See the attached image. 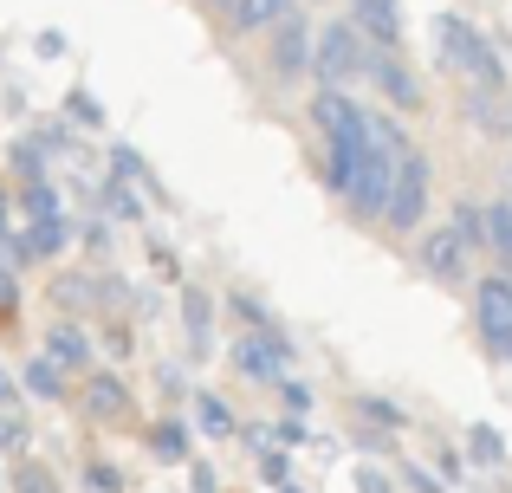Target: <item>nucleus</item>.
Here are the masks:
<instances>
[{
	"mask_svg": "<svg viewBox=\"0 0 512 493\" xmlns=\"http://www.w3.org/2000/svg\"><path fill=\"white\" fill-rule=\"evenodd\" d=\"M350 26H357L376 52H396V39H402V0H350Z\"/></svg>",
	"mask_w": 512,
	"mask_h": 493,
	"instance_id": "6",
	"label": "nucleus"
},
{
	"mask_svg": "<svg viewBox=\"0 0 512 493\" xmlns=\"http://www.w3.org/2000/svg\"><path fill=\"white\" fill-rule=\"evenodd\" d=\"M363 78H376V91H383L389 104H402V111L422 104V85H415V72L396 59V52H370V72H363Z\"/></svg>",
	"mask_w": 512,
	"mask_h": 493,
	"instance_id": "8",
	"label": "nucleus"
},
{
	"mask_svg": "<svg viewBox=\"0 0 512 493\" xmlns=\"http://www.w3.org/2000/svg\"><path fill=\"white\" fill-rule=\"evenodd\" d=\"M422 266H428L435 279H448V286H454V279L467 273V247L454 241L448 228H441V234H428V241H422Z\"/></svg>",
	"mask_w": 512,
	"mask_h": 493,
	"instance_id": "10",
	"label": "nucleus"
},
{
	"mask_svg": "<svg viewBox=\"0 0 512 493\" xmlns=\"http://www.w3.org/2000/svg\"><path fill=\"white\" fill-rule=\"evenodd\" d=\"M312 72H318V85H325V91H344L350 78L370 72V39H363L350 20L318 26V33H312Z\"/></svg>",
	"mask_w": 512,
	"mask_h": 493,
	"instance_id": "2",
	"label": "nucleus"
},
{
	"mask_svg": "<svg viewBox=\"0 0 512 493\" xmlns=\"http://www.w3.org/2000/svg\"><path fill=\"white\" fill-rule=\"evenodd\" d=\"M428 189H435V176H428V156L402 150V156H396V176H389V195H383V215H376V221H389L396 234L422 228V215H428Z\"/></svg>",
	"mask_w": 512,
	"mask_h": 493,
	"instance_id": "3",
	"label": "nucleus"
},
{
	"mask_svg": "<svg viewBox=\"0 0 512 493\" xmlns=\"http://www.w3.org/2000/svg\"><path fill=\"white\" fill-rule=\"evenodd\" d=\"M234 364L247 370L253 383H286L292 351H286V338H279V331L266 325V331H253V338H240V344H234Z\"/></svg>",
	"mask_w": 512,
	"mask_h": 493,
	"instance_id": "5",
	"label": "nucleus"
},
{
	"mask_svg": "<svg viewBox=\"0 0 512 493\" xmlns=\"http://www.w3.org/2000/svg\"><path fill=\"white\" fill-rule=\"evenodd\" d=\"M20 493H52V474H39V468H26V474H20Z\"/></svg>",
	"mask_w": 512,
	"mask_h": 493,
	"instance_id": "21",
	"label": "nucleus"
},
{
	"mask_svg": "<svg viewBox=\"0 0 512 493\" xmlns=\"http://www.w3.org/2000/svg\"><path fill=\"white\" fill-rule=\"evenodd\" d=\"M0 234H7V195H0Z\"/></svg>",
	"mask_w": 512,
	"mask_h": 493,
	"instance_id": "26",
	"label": "nucleus"
},
{
	"mask_svg": "<svg viewBox=\"0 0 512 493\" xmlns=\"http://www.w3.org/2000/svg\"><path fill=\"white\" fill-rule=\"evenodd\" d=\"M182 318H188V351H208V292H195V286H188Z\"/></svg>",
	"mask_w": 512,
	"mask_h": 493,
	"instance_id": "15",
	"label": "nucleus"
},
{
	"mask_svg": "<svg viewBox=\"0 0 512 493\" xmlns=\"http://www.w3.org/2000/svg\"><path fill=\"white\" fill-rule=\"evenodd\" d=\"M454 241H461V247H487V208H474V202H461V208H454Z\"/></svg>",
	"mask_w": 512,
	"mask_h": 493,
	"instance_id": "14",
	"label": "nucleus"
},
{
	"mask_svg": "<svg viewBox=\"0 0 512 493\" xmlns=\"http://www.w3.org/2000/svg\"><path fill=\"white\" fill-rule=\"evenodd\" d=\"M150 448H156V455H163V461H182V455H188V435H182V422H156Z\"/></svg>",
	"mask_w": 512,
	"mask_h": 493,
	"instance_id": "17",
	"label": "nucleus"
},
{
	"mask_svg": "<svg viewBox=\"0 0 512 493\" xmlns=\"http://www.w3.org/2000/svg\"><path fill=\"white\" fill-rule=\"evenodd\" d=\"M435 52H441V65H454L461 78H474L480 91H506L500 52H493L487 39H480L474 26L461 20V13H435Z\"/></svg>",
	"mask_w": 512,
	"mask_h": 493,
	"instance_id": "1",
	"label": "nucleus"
},
{
	"mask_svg": "<svg viewBox=\"0 0 512 493\" xmlns=\"http://www.w3.org/2000/svg\"><path fill=\"white\" fill-rule=\"evenodd\" d=\"M273 72L279 78H299L312 72V26H305V13H286L273 33Z\"/></svg>",
	"mask_w": 512,
	"mask_h": 493,
	"instance_id": "7",
	"label": "nucleus"
},
{
	"mask_svg": "<svg viewBox=\"0 0 512 493\" xmlns=\"http://www.w3.org/2000/svg\"><path fill=\"white\" fill-rule=\"evenodd\" d=\"M7 305H13V279L0 273V312H7Z\"/></svg>",
	"mask_w": 512,
	"mask_h": 493,
	"instance_id": "24",
	"label": "nucleus"
},
{
	"mask_svg": "<svg viewBox=\"0 0 512 493\" xmlns=\"http://www.w3.org/2000/svg\"><path fill=\"white\" fill-rule=\"evenodd\" d=\"M46 351H52V364H85V357H91V344H85V331H72V325H52Z\"/></svg>",
	"mask_w": 512,
	"mask_h": 493,
	"instance_id": "13",
	"label": "nucleus"
},
{
	"mask_svg": "<svg viewBox=\"0 0 512 493\" xmlns=\"http://www.w3.org/2000/svg\"><path fill=\"white\" fill-rule=\"evenodd\" d=\"M286 13H292V0H227L234 33H266V26H279Z\"/></svg>",
	"mask_w": 512,
	"mask_h": 493,
	"instance_id": "11",
	"label": "nucleus"
},
{
	"mask_svg": "<svg viewBox=\"0 0 512 493\" xmlns=\"http://www.w3.org/2000/svg\"><path fill=\"white\" fill-rule=\"evenodd\" d=\"M0 403H13V383L7 377H0Z\"/></svg>",
	"mask_w": 512,
	"mask_h": 493,
	"instance_id": "25",
	"label": "nucleus"
},
{
	"mask_svg": "<svg viewBox=\"0 0 512 493\" xmlns=\"http://www.w3.org/2000/svg\"><path fill=\"white\" fill-rule=\"evenodd\" d=\"M26 390L33 396H59L65 390V377H59V364H52V357H39L33 370H26Z\"/></svg>",
	"mask_w": 512,
	"mask_h": 493,
	"instance_id": "18",
	"label": "nucleus"
},
{
	"mask_svg": "<svg viewBox=\"0 0 512 493\" xmlns=\"http://www.w3.org/2000/svg\"><path fill=\"white\" fill-rule=\"evenodd\" d=\"M474 325L500 357H512V279H480L474 292Z\"/></svg>",
	"mask_w": 512,
	"mask_h": 493,
	"instance_id": "4",
	"label": "nucleus"
},
{
	"mask_svg": "<svg viewBox=\"0 0 512 493\" xmlns=\"http://www.w3.org/2000/svg\"><path fill=\"white\" fill-rule=\"evenodd\" d=\"M487 247L512 266V202H493L487 208Z\"/></svg>",
	"mask_w": 512,
	"mask_h": 493,
	"instance_id": "16",
	"label": "nucleus"
},
{
	"mask_svg": "<svg viewBox=\"0 0 512 493\" xmlns=\"http://www.w3.org/2000/svg\"><path fill=\"white\" fill-rule=\"evenodd\" d=\"M312 117H318V130H325V137H338V130L363 124V111L344 98V91H318V98H312Z\"/></svg>",
	"mask_w": 512,
	"mask_h": 493,
	"instance_id": "12",
	"label": "nucleus"
},
{
	"mask_svg": "<svg viewBox=\"0 0 512 493\" xmlns=\"http://www.w3.org/2000/svg\"><path fill=\"white\" fill-rule=\"evenodd\" d=\"M467 117H474V130H487V137H512V104L506 91H467Z\"/></svg>",
	"mask_w": 512,
	"mask_h": 493,
	"instance_id": "9",
	"label": "nucleus"
},
{
	"mask_svg": "<svg viewBox=\"0 0 512 493\" xmlns=\"http://www.w3.org/2000/svg\"><path fill=\"white\" fill-rule=\"evenodd\" d=\"M0 448H20V422L13 416H0Z\"/></svg>",
	"mask_w": 512,
	"mask_h": 493,
	"instance_id": "23",
	"label": "nucleus"
},
{
	"mask_svg": "<svg viewBox=\"0 0 512 493\" xmlns=\"http://www.w3.org/2000/svg\"><path fill=\"white\" fill-rule=\"evenodd\" d=\"M474 455H480V461H500V442H493V435L480 429V435H474Z\"/></svg>",
	"mask_w": 512,
	"mask_h": 493,
	"instance_id": "22",
	"label": "nucleus"
},
{
	"mask_svg": "<svg viewBox=\"0 0 512 493\" xmlns=\"http://www.w3.org/2000/svg\"><path fill=\"white\" fill-rule=\"evenodd\" d=\"M201 422H208V435H234V416H227L214 396H201Z\"/></svg>",
	"mask_w": 512,
	"mask_h": 493,
	"instance_id": "20",
	"label": "nucleus"
},
{
	"mask_svg": "<svg viewBox=\"0 0 512 493\" xmlns=\"http://www.w3.org/2000/svg\"><path fill=\"white\" fill-rule=\"evenodd\" d=\"M91 409H98V416H117V409H124V383L98 377V383H91Z\"/></svg>",
	"mask_w": 512,
	"mask_h": 493,
	"instance_id": "19",
	"label": "nucleus"
}]
</instances>
